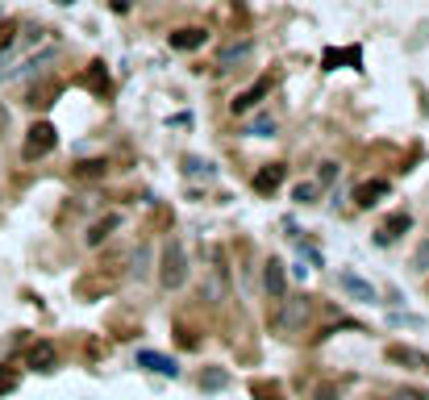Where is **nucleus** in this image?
<instances>
[{"instance_id": "nucleus-1", "label": "nucleus", "mask_w": 429, "mask_h": 400, "mask_svg": "<svg viewBox=\"0 0 429 400\" xmlns=\"http://www.w3.org/2000/svg\"><path fill=\"white\" fill-rule=\"evenodd\" d=\"M159 284H163L167 292H175V288H184V284H188V255H184V242H179V238H167V242H163Z\"/></svg>"}, {"instance_id": "nucleus-2", "label": "nucleus", "mask_w": 429, "mask_h": 400, "mask_svg": "<svg viewBox=\"0 0 429 400\" xmlns=\"http://www.w3.org/2000/svg\"><path fill=\"white\" fill-rule=\"evenodd\" d=\"M54 142H58L54 125H50V121H38V125L29 129V138H25V154H29V159H42L46 150H54Z\"/></svg>"}, {"instance_id": "nucleus-3", "label": "nucleus", "mask_w": 429, "mask_h": 400, "mask_svg": "<svg viewBox=\"0 0 429 400\" xmlns=\"http://www.w3.org/2000/svg\"><path fill=\"white\" fill-rule=\"evenodd\" d=\"M263 288H267V296H271V301H284V296H288L284 259H267V267H263Z\"/></svg>"}, {"instance_id": "nucleus-4", "label": "nucleus", "mask_w": 429, "mask_h": 400, "mask_svg": "<svg viewBox=\"0 0 429 400\" xmlns=\"http://www.w3.org/2000/svg\"><path fill=\"white\" fill-rule=\"evenodd\" d=\"M342 288H346L350 296H359L363 305H375V301H380L375 284H371V280H363V275H355V271H342Z\"/></svg>"}, {"instance_id": "nucleus-5", "label": "nucleus", "mask_w": 429, "mask_h": 400, "mask_svg": "<svg viewBox=\"0 0 429 400\" xmlns=\"http://www.w3.org/2000/svg\"><path fill=\"white\" fill-rule=\"evenodd\" d=\"M384 196H388V179H367V184L355 188V205H359V209H371V205H380Z\"/></svg>"}, {"instance_id": "nucleus-6", "label": "nucleus", "mask_w": 429, "mask_h": 400, "mask_svg": "<svg viewBox=\"0 0 429 400\" xmlns=\"http://www.w3.org/2000/svg\"><path fill=\"white\" fill-rule=\"evenodd\" d=\"M113 230H121V213H104L100 221H92V225H88V234H83V242H88V246H100Z\"/></svg>"}, {"instance_id": "nucleus-7", "label": "nucleus", "mask_w": 429, "mask_h": 400, "mask_svg": "<svg viewBox=\"0 0 429 400\" xmlns=\"http://www.w3.org/2000/svg\"><path fill=\"white\" fill-rule=\"evenodd\" d=\"M284 175H288V167H284V163H267V167L254 175V192H263V196H267V192H275V188L284 184Z\"/></svg>"}, {"instance_id": "nucleus-8", "label": "nucleus", "mask_w": 429, "mask_h": 400, "mask_svg": "<svg viewBox=\"0 0 429 400\" xmlns=\"http://www.w3.org/2000/svg\"><path fill=\"white\" fill-rule=\"evenodd\" d=\"M267 92H271V79H259L254 88H246V92H242V96L234 100V113H250V109H259Z\"/></svg>"}, {"instance_id": "nucleus-9", "label": "nucleus", "mask_w": 429, "mask_h": 400, "mask_svg": "<svg viewBox=\"0 0 429 400\" xmlns=\"http://www.w3.org/2000/svg\"><path fill=\"white\" fill-rule=\"evenodd\" d=\"M33 371H50L54 363H58V355H54V342H33L29 346V359H25Z\"/></svg>"}, {"instance_id": "nucleus-10", "label": "nucleus", "mask_w": 429, "mask_h": 400, "mask_svg": "<svg viewBox=\"0 0 429 400\" xmlns=\"http://www.w3.org/2000/svg\"><path fill=\"white\" fill-rule=\"evenodd\" d=\"M138 363H142L146 371H159V376H167V380H175V376H179L175 359H167V355H154V351H142V355H138Z\"/></svg>"}, {"instance_id": "nucleus-11", "label": "nucleus", "mask_w": 429, "mask_h": 400, "mask_svg": "<svg viewBox=\"0 0 429 400\" xmlns=\"http://www.w3.org/2000/svg\"><path fill=\"white\" fill-rule=\"evenodd\" d=\"M204 42H209L204 29H175V33H171V46H175V50H200Z\"/></svg>"}, {"instance_id": "nucleus-12", "label": "nucleus", "mask_w": 429, "mask_h": 400, "mask_svg": "<svg viewBox=\"0 0 429 400\" xmlns=\"http://www.w3.org/2000/svg\"><path fill=\"white\" fill-rule=\"evenodd\" d=\"M405 230H409V217H405V213H396L392 221H384V225H380V234H375V242H380V246H388V242H396V238H400Z\"/></svg>"}, {"instance_id": "nucleus-13", "label": "nucleus", "mask_w": 429, "mask_h": 400, "mask_svg": "<svg viewBox=\"0 0 429 400\" xmlns=\"http://www.w3.org/2000/svg\"><path fill=\"white\" fill-rule=\"evenodd\" d=\"M388 359L400 363V367H429V359L421 351H409V346H388Z\"/></svg>"}, {"instance_id": "nucleus-14", "label": "nucleus", "mask_w": 429, "mask_h": 400, "mask_svg": "<svg viewBox=\"0 0 429 400\" xmlns=\"http://www.w3.org/2000/svg\"><path fill=\"white\" fill-rule=\"evenodd\" d=\"M46 63H54V46H42L38 54H29V58L21 63V71H17V75H38Z\"/></svg>"}, {"instance_id": "nucleus-15", "label": "nucleus", "mask_w": 429, "mask_h": 400, "mask_svg": "<svg viewBox=\"0 0 429 400\" xmlns=\"http://www.w3.org/2000/svg\"><path fill=\"white\" fill-rule=\"evenodd\" d=\"M250 50H254L250 42H238V46H225V50H221V67H225V63H238V58H246Z\"/></svg>"}, {"instance_id": "nucleus-16", "label": "nucleus", "mask_w": 429, "mask_h": 400, "mask_svg": "<svg viewBox=\"0 0 429 400\" xmlns=\"http://www.w3.org/2000/svg\"><path fill=\"white\" fill-rule=\"evenodd\" d=\"M250 134H259V138H271V134H275V117H267V113H259V117L250 121Z\"/></svg>"}, {"instance_id": "nucleus-17", "label": "nucleus", "mask_w": 429, "mask_h": 400, "mask_svg": "<svg viewBox=\"0 0 429 400\" xmlns=\"http://www.w3.org/2000/svg\"><path fill=\"white\" fill-rule=\"evenodd\" d=\"M184 171L196 175V179H209V175H213V167H209L204 159H184Z\"/></svg>"}, {"instance_id": "nucleus-18", "label": "nucleus", "mask_w": 429, "mask_h": 400, "mask_svg": "<svg viewBox=\"0 0 429 400\" xmlns=\"http://www.w3.org/2000/svg\"><path fill=\"white\" fill-rule=\"evenodd\" d=\"M338 179V163H321V171H317V188H330Z\"/></svg>"}, {"instance_id": "nucleus-19", "label": "nucleus", "mask_w": 429, "mask_h": 400, "mask_svg": "<svg viewBox=\"0 0 429 400\" xmlns=\"http://www.w3.org/2000/svg\"><path fill=\"white\" fill-rule=\"evenodd\" d=\"M317 192H321L317 184H296V192H292V196H296L300 205H313V200H317Z\"/></svg>"}, {"instance_id": "nucleus-20", "label": "nucleus", "mask_w": 429, "mask_h": 400, "mask_svg": "<svg viewBox=\"0 0 429 400\" xmlns=\"http://www.w3.org/2000/svg\"><path fill=\"white\" fill-rule=\"evenodd\" d=\"M250 392H254V400H280L275 384H250Z\"/></svg>"}, {"instance_id": "nucleus-21", "label": "nucleus", "mask_w": 429, "mask_h": 400, "mask_svg": "<svg viewBox=\"0 0 429 400\" xmlns=\"http://www.w3.org/2000/svg\"><path fill=\"white\" fill-rule=\"evenodd\" d=\"M92 88H96V92H104V88H108V75H104V63H92Z\"/></svg>"}, {"instance_id": "nucleus-22", "label": "nucleus", "mask_w": 429, "mask_h": 400, "mask_svg": "<svg viewBox=\"0 0 429 400\" xmlns=\"http://www.w3.org/2000/svg\"><path fill=\"white\" fill-rule=\"evenodd\" d=\"M313 400H338V384H317V388H313Z\"/></svg>"}, {"instance_id": "nucleus-23", "label": "nucleus", "mask_w": 429, "mask_h": 400, "mask_svg": "<svg viewBox=\"0 0 429 400\" xmlns=\"http://www.w3.org/2000/svg\"><path fill=\"white\" fill-rule=\"evenodd\" d=\"M17 388V371L13 367H0V392H13Z\"/></svg>"}, {"instance_id": "nucleus-24", "label": "nucleus", "mask_w": 429, "mask_h": 400, "mask_svg": "<svg viewBox=\"0 0 429 400\" xmlns=\"http://www.w3.org/2000/svg\"><path fill=\"white\" fill-rule=\"evenodd\" d=\"M388 400H429V397H426V392H417V388H396Z\"/></svg>"}, {"instance_id": "nucleus-25", "label": "nucleus", "mask_w": 429, "mask_h": 400, "mask_svg": "<svg viewBox=\"0 0 429 400\" xmlns=\"http://www.w3.org/2000/svg\"><path fill=\"white\" fill-rule=\"evenodd\" d=\"M13 33H17V25L4 21V25H0V46H13Z\"/></svg>"}, {"instance_id": "nucleus-26", "label": "nucleus", "mask_w": 429, "mask_h": 400, "mask_svg": "<svg viewBox=\"0 0 429 400\" xmlns=\"http://www.w3.org/2000/svg\"><path fill=\"white\" fill-rule=\"evenodd\" d=\"M417 267H429V242L417 246Z\"/></svg>"}, {"instance_id": "nucleus-27", "label": "nucleus", "mask_w": 429, "mask_h": 400, "mask_svg": "<svg viewBox=\"0 0 429 400\" xmlns=\"http://www.w3.org/2000/svg\"><path fill=\"white\" fill-rule=\"evenodd\" d=\"M4 134H8V109L0 104V138H4Z\"/></svg>"}, {"instance_id": "nucleus-28", "label": "nucleus", "mask_w": 429, "mask_h": 400, "mask_svg": "<svg viewBox=\"0 0 429 400\" xmlns=\"http://www.w3.org/2000/svg\"><path fill=\"white\" fill-rule=\"evenodd\" d=\"M108 4H113L117 13H125V8H133V0H108Z\"/></svg>"}]
</instances>
